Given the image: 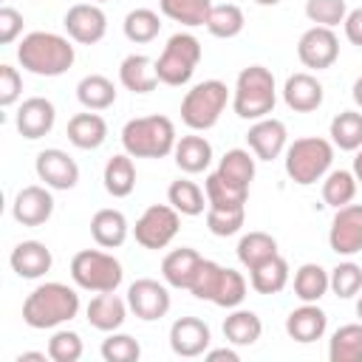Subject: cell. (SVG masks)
<instances>
[{
    "mask_svg": "<svg viewBox=\"0 0 362 362\" xmlns=\"http://www.w3.org/2000/svg\"><path fill=\"white\" fill-rule=\"evenodd\" d=\"M175 141H178L175 124H173V119H167L161 113L130 119L122 127V147L133 158H164V156H173Z\"/></svg>",
    "mask_w": 362,
    "mask_h": 362,
    "instance_id": "obj_3",
    "label": "cell"
},
{
    "mask_svg": "<svg viewBox=\"0 0 362 362\" xmlns=\"http://www.w3.org/2000/svg\"><path fill=\"white\" fill-rule=\"evenodd\" d=\"M178 229H181V212L170 204H153L139 215L133 226V238L141 249L158 252L175 240Z\"/></svg>",
    "mask_w": 362,
    "mask_h": 362,
    "instance_id": "obj_9",
    "label": "cell"
},
{
    "mask_svg": "<svg viewBox=\"0 0 362 362\" xmlns=\"http://www.w3.org/2000/svg\"><path fill=\"white\" fill-rule=\"evenodd\" d=\"M342 28H345V40H348L351 45L362 48V6H359V8H351V11L345 14Z\"/></svg>",
    "mask_w": 362,
    "mask_h": 362,
    "instance_id": "obj_52",
    "label": "cell"
},
{
    "mask_svg": "<svg viewBox=\"0 0 362 362\" xmlns=\"http://www.w3.org/2000/svg\"><path fill=\"white\" fill-rule=\"evenodd\" d=\"M243 223H246V206H235V209L206 206V229L215 238H232L243 229Z\"/></svg>",
    "mask_w": 362,
    "mask_h": 362,
    "instance_id": "obj_45",
    "label": "cell"
},
{
    "mask_svg": "<svg viewBox=\"0 0 362 362\" xmlns=\"http://www.w3.org/2000/svg\"><path fill=\"white\" fill-rule=\"evenodd\" d=\"M277 105V85H274V74L266 65H249L238 74L235 79V90H232V110L246 119V122H257L263 116H269Z\"/></svg>",
    "mask_w": 362,
    "mask_h": 362,
    "instance_id": "obj_4",
    "label": "cell"
},
{
    "mask_svg": "<svg viewBox=\"0 0 362 362\" xmlns=\"http://www.w3.org/2000/svg\"><path fill=\"white\" fill-rule=\"evenodd\" d=\"M11 272L23 280H40L42 274L51 272L54 266V255L42 240H20L11 255H8Z\"/></svg>",
    "mask_w": 362,
    "mask_h": 362,
    "instance_id": "obj_19",
    "label": "cell"
},
{
    "mask_svg": "<svg viewBox=\"0 0 362 362\" xmlns=\"http://www.w3.org/2000/svg\"><path fill=\"white\" fill-rule=\"evenodd\" d=\"M322 96H325L322 82L314 74H308V71L291 74L286 79V85H283V102L294 113H311V110H317L322 105Z\"/></svg>",
    "mask_w": 362,
    "mask_h": 362,
    "instance_id": "obj_20",
    "label": "cell"
},
{
    "mask_svg": "<svg viewBox=\"0 0 362 362\" xmlns=\"http://www.w3.org/2000/svg\"><path fill=\"white\" fill-rule=\"evenodd\" d=\"M328 280H331L334 297L351 300V297H356L362 291V266L354 263V260H342L328 272Z\"/></svg>",
    "mask_w": 362,
    "mask_h": 362,
    "instance_id": "obj_44",
    "label": "cell"
},
{
    "mask_svg": "<svg viewBox=\"0 0 362 362\" xmlns=\"http://www.w3.org/2000/svg\"><path fill=\"white\" fill-rule=\"evenodd\" d=\"M127 311H130L127 300H122L116 291H102V294H96V297L88 303L85 317H88L90 328L110 334V331H119V328L124 325Z\"/></svg>",
    "mask_w": 362,
    "mask_h": 362,
    "instance_id": "obj_22",
    "label": "cell"
},
{
    "mask_svg": "<svg viewBox=\"0 0 362 362\" xmlns=\"http://www.w3.org/2000/svg\"><path fill=\"white\" fill-rule=\"evenodd\" d=\"M54 122H57V107L45 96H28V99H23V105L17 107V116H14L17 133L23 139H28V141H37V139L48 136L54 130Z\"/></svg>",
    "mask_w": 362,
    "mask_h": 362,
    "instance_id": "obj_18",
    "label": "cell"
},
{
    "mask_svg": "<svg viewBox=\"0 0 362 362\" xmlns=\"http://www.w3.org/2000/svg\"><path fill=\"white\" fill-rule=\"evenodd\" d=\"M85 354V345H82V337L76 331H68V328H57L48 339V356L54 362H79Z\"/></svg>",
    "mask_w": 362,
    "mask_h": 362,
    "instance_id": "obj_46",
    "label": "cell"
},
{
    "mask_svg": "<svg viewBox=\"0 0 362 362\" xmlns=\"http://www.w3.org/2000/svg\"><path fill=\"white\" fill-rule=\"evenodd\" d=\"M221 263H215V260H206L204 257V263H201V269H198V274H195V280H192V286H189V294L195 297V300H212V291H215V283H218V274H221Z\"/></svg>",
    "mask_w": 362,
    "mask_h": 362,
    "instance_id": "obj_49",
    "label": "cell"
},
{
    "mask_svg": "<svg viewBox=\"0 0 362 362\" xmlns=\"http://www.w3.org/2000/svg\"><path fill=\"white\" fill-rule=\"evenodd\" d=\"M351 170H354V175H356V181L362 184V147L356 150V156H354V167H351Z\"/></svg>",
    "mask_w": 362,
    "mask_h": 362,
    "instance_id": "obj_56",
    "label": "cell"
},
{
    "mask_svg": "<svg viewBox=\"0 0 362 362\" xmlns=\"http://www.w3.org/2000/svg\"><path fill=\"white\" fill-rule=\"evenodd\" d=\"M331 291L328 272L320 263H303L294 272V297L303 303H320Z\"/></svg>",
    "mask_w": 362,
    "mask_h": 362,
    "instance_id": "obj_33",
    "label": "cell"
},
{
    "mask_svg": "<svg viewBox=\"0 0 362 362\" xmlns=\"http://www.w3.org/2000/svg\"><path fill=\"white\" fill-rule=\"evenodd\" d=\"M229 105V88L226 82L221 79H204L198 85H192L184 99H181V122L201 133V130H209L218 124L221 113L226 110Z\"/></svg>",
    "mask_w": 362,
    "mask_h": 362,
    "instance_id": "obj_6",
    "label": "cell"
},
{
    "mask_svg": "<svg viewBox=\"0 0 362 362\" xmlns=\"http://www.w3.org/2000/svg\"><path fill=\"white\" fill-rule=\"evenodd\" d=\"M328 246L339 257L362 252V204H345L334 212L328 226Z\"/></svg>",
    "mask_w": 362,
    "mask_h": 362,
    "instance_id": "obj_11",
    "label": "cell"
},
{
    "mask_svg": "<svg viewBox=\"0 0 362 362\" xmlns=\"http://www.w3.org/2000/svg\"><path fill=\"white\" fill-rule=\"evenodd\" d=\"M76 99L85 110H107L116 102V85L105 74H88L76 85Z\"/></svg>",
    "mask_w": 362,
    "mask_h": 362,
    "instance_id": "obj_31",
    "label": "cell"
},
{
    "mask_svg": "<svg viewBox=\"0 0 362 362\" xmlns=\"http://www.w3.org/2000/svg\"><path fill=\"white\" fill-rule=\"evenodd\" d=\"M246 277L238 272V269H229L223 266L221 274H218V283H215V291H212V305L218 308H238L243 300H246Z\"/></svg>",
    "mask_w": 362,
    "mask_h": 362,
    "instance_id": "obj_42",
    "label": "cell"
},
{
    "mask_svg": "<svg viewBox=\"0 0 362 362\" xmlns=\"http://www.w3.org/2000/svg\"><path fill=\"white\" fill-rule=\"evenodd\" d=\"M71 280L82 291H116L124 280L122 263L102 249H82L71 257Z\"/></svg>",
    "mask_w": 362,
    "mask_h": 362,
    "instance_id": "obj_8",
    "label": "cell"
},
{
    "mask_svg": "<svg viewBox=\"0 0 362 362\" xmlns=\"http://www.w3.org/2000/svg\"><path fill=\"white\" fill-rule=\"evenodd\" d=\"M76 59L71 37L54 31H31L17 45V62L34 76H62Z\"/></svg>",
    "mask_w": 362,
    "mask_h": 362,
    "instance_id": "obj_2",
    "label": "cell"
},
{
    "mask_svg": "<svg viewBox=\"0 0 362 362\" xmlns=\"http://www.w3.org/2000/svg\"><path fill=\"white\" fill-rule=\"evenodd\" d=\"M167 204L175 206L181 215H189V218L201 215L204 206H209L206 192H204L195 181H189V178H175V181L167 187Z\"/></svg>",
    "mask_w": 362,
    "mask_h": 362,
    "instance_id": "obj_36",
    "label": "cell"
},
{
    "mask_svg": "<svg viewBox=\"0 0 362 362\" xmlns=\"http://www.w3.org/2000/svg\"><path fill=\"white\" fill-rule=\"evenodd\" d=\"M173 158H175V167L187 175H198L204 173L209 164H212V144L206 141V136H198L195 130L189 136H181L175 141V150H173Z\"/></svg>",
    "mask_w": 362,
    "mask_h": 362,
    "instance_id": "obj_25",
    "label": "cell"
},
{
    "mask_svg": "<svg viewBox=\"0 0 362 362\" xmlns=\"http://www.w3.org/2000/svg\"><path fill=\"white\" fill-rule=\"evenodd\" d=\"M246 144H249V150L255 153L257 161H274V158H280V156L286 153V147H288V130H286V124H283L280 119L263 116V119H257V122L249 127Z\"/></svg>",
    "mask_w": 362,
    "mask_h": 362,
    "instance_id": "obj_15",
    "label": "cell"
},
{
    "mask_svg": "<svg viewBox=\"0 0 362 362\" xmlns=\"http://www.w3.org/2000/svg\"><path fill=\"white\" fill-rule=\"evenodd\" d=\"M68 141L79 150H96L107 139V122L96 110H85L68 119Z\"/></svg>",
    "mask_w": 362,
    "mask_h": 362,
    "instance_id": "obj_27",
    "label": "cell"
},
{
    "mask_svg": "<svg viewBox=\"0 0 362 362\" xmlns=\"http://www.w3.org/2000/svg\"><path fill=\"white\" fill-rule=\"evenodd\" d=\"M79 314V294L65 283H40L23 300V322L34 331H51Z\"/></svg>",
    "mask_w": 362,
    "mask_h": 362,
    "instance_id": "obj_1",
    "label": "cell"
},
{
    "mask_svg": "<svg viewBox=\"0 0 362 362\" xmlns=\"http://www.w3.org/2000/svg\"><path fill=\"white\" fill-rule=\"evenodd\" d=\"M246 25V17H243V8L235 6V3H221V6H212L209 17H206V31L218 40H232L243 31Z\"/></svg>",
    "mask_w": 362,
    "mask_h": 362,
    "instance_id": "obj_39",
    "label": "cell"
},
{
    "mask_svg": "<svg viewBox=\"0 0 362 362\" xmlns=\"http://www.w3.org/2000/svg\"><path fill=\"white\" fill-rule=\"evenodd\" d=\"M328 136H331V144L334 147L348 150V153H356L362 147V113L359 110H342V113H337L331 119Z\"/></svg>",
    "mask_w": 362,
    "mask_h": 362,
    "instance_id": "obj_37",
    "label": "cell"
},
{
    "mask_svg": "<svg viewBox=\"0 0 362 362\" xmlns=\"http://www.w3.org/2000/svg\"><path fill=\"white\" fill-rule=\"evenodd\" d=\"M130 235V223L124 218L122 209L105 206L99 212H93L90 218V238L102 246V249H119Z\"/></svg>",
    "mask_w": 362,
    "mask_h": 362,
    "instance_id": "obj_24",
    "label": "cell"
},
{
    "mask_svg": "<svg viewBox=\"0 0 362 362\" xmlns=\"http://www.w3.org/2000/svg\"><path fill=\"white\" fill-rule=\"evenodd\" d=\"M356 189H359V181H356L354 170H328V175L322 181V201L328 206L339 209L356 198Z\"/></svg>",
    "mask_w": 362,
    "mask_h": 362,
    "instance_id": "obj_41",
    "label": "cell"
},
{
    "mask_svg": "<svg viewBox=\"0 0 362 362\" xmlns=\"http://www.w3.org/2000/svg\"><path fill=\"white\" fill-rule=\"evenodd\" d=\"M158 8L173 23L195 28V25H206V17L212 11V0H158Z\"/></svg>",
    "mask_w": 362,
    "mask_h": 362,
    "instance_id": "obj_38",
    "label": "cell"
},
{
    "mask_svg": "<svg viewBox=\"0 0 362 362\" xmlns=\"http://www.w3.org/2000/svg\"><path fill=\"white\" fill-rule=\"evenodd\" d=\"M238 260H240V266L243 269H257L260 263H266L269 257H274V255H280L277 252V240L269 235V232H260V229H255V232H246L240 240H238Z\"/></svg>",
    "mask_w": 362,
    "mask_h": 362,
    "instance_id": "obj_32",
    "label": "cell"
},
{
    "mask_svg": "<svg viewBox=\"0 0 362 362\" xmlns=\"http://www.w3.org/2000/svg\"><path fill=\"white\" fill-rule=\"evenodd\" d=\"M255 3H257V6H277L280 0H255Z\"/></svg>",
    "mask_w": 362,
    "mask_h": 362,
    "instance_id": "obj_57",
    "label": "cell"
},
{
    "mask_svg": "<svg viewBox=\"0 0 362 362\" xmlns=\"http://www.w3.org/2000/svg\"><path fill=\"white\" fill-rule=\"evenodd\" d=\"M45 359H51L48 351H45V354H42V351H23V354L17 356V362H45Z\"/></svg>",
    "mask_w": 362,
    "mask_h": 362,
    "instance_id": "obj_54",
    "label": "cell"
},
{
    "mask_svg": "<svg viewBox=\"0 0 362 362\" xmlns=\"http://www.w3.org/2000/svg\"><path fill=\"white\" fill-rule=\"evenodd\" d=\"M102 359L105 362H136L141 356V345L139 339H133L130 334H119V331H110L105 339H102Z\"/></svg>",
    "mask_w": 362,
    "mask_h": 362,
    "instance_id": "obj_47",
    "label": "cell"
},
{
    "mask_svg": "<svg viewBox=\"0 0 362 362\" xmlns=\"http://www.w3.org/2000/svg\"><path fill=\"white\" fill-rule=\"evenodd\" d=\"M331 362H362V320L339 325L328 339Z\"/></svg>",
    "mask_w": 362,
    "mask_h": 362,
    "instance_id": "obj_34",
    "label": "cell"
},
{
    "mask_svg": "<svg viewBox=\"0 0 362 362\" xmlns=\"http://www.w3.org/2000/svg\"><path fill=\"white\" fill-rule=\"evenodd\" d=\"M23 14L11 6H3L0 8V45H11L20 34H23Z\"/></svg>",
    "mask_w": 362,
    "mask_h": 362,
    "instance_id": "obj_51",
    "label": "cell"
},
{
    "mask_svg": "<svg viewBox=\"0 0 362 362\" xmlns=\"http://www.w3.org/2000/svg\"><path fill=\"white\" fill-rule=\"evenodd\" d=\"M356 317L362 320V294H359V300H356Z\"/></svg>",
    "mask_w": 362,
    "mask_h": 362,
    "instance_id": "obj_58",
    "label": "cell"
},
{
    "mask_svg": "<svg viewBox=\"0 0 362 362\" xmlns=\"http://www.w3.org/2000/svg\"><path fill=\"white\" fill-rule=\"evenodd\" d=\"M102 184H105L107 195H113V198H127V195L136 189L133 156H130V153H119V156L107 158L105 173H102Z\"/></svg>",
    "mask_w": 362,
    "mask_h": 362,
    "instance_id": "obj_30",
    "label": "cell"
},
{
    "mask_svg": "<svg viewBox=\"0 0 362 362\" xmlns=\"http://www.w3.org/2000/svg\"><path fill=\"white\" fill-rule=\"evenodd\" d=\"M351 96H354V102H356V107L362 110V76H356V79H354V88H351Z\"/></svg>",
    "mask_w": 362,
    "mask_h": 362,
    "instance_id": "obj_55",
    "label": "cell"
},
{
    "mask_svg": "<svg viewBox=\"0 0 362 362\" xmlns=\"http://www.w3.org/2000/svg\"><path fill=\"white\" fill-rule=\"evenodd\" d=\"M288 277H291L288 260L283 255H274V257H269L266 263H260L257 269L249 272V286L257 294H280L288 286Z\"/></svg>",
    "mask_w": 362,
    "mask_h": 362,
    "instance_id": "obj_29",
    "label": "cell"
},
{
    "mask_svg": "<svg viewBox=\"0 0 362 362\" xmlns=\"http://www.w3.org/2000/svg\"><path fill=\"white\" fill-rule=\"evenodd\" d=\"M34 170H37V178L51 189H74L79 184V164L59 147L40 150Z\"/></svg>",
    "mask_w": 362,
    "mask_h": 362,
    "instance_id": "obj_14",
    "label": "cell"
},
{
    "mask_svg": "<svg viewBox=\"0 0 362 362\" xmlns=\"http://www.w3.org/2000/svg\"><path fill=\"white\" fill-rule=\"evenodd\" d=\"M204 356H206L209 362H221V359H226V362H238V359H240L238 351H232V348H209Z\"/></svg>",
    "mask_w": 362,
    "mask_h": 362,
    "instance_id": "obj_53",
    "label": "cell"
},
{
    "mask_svg": "<svg viewBox=\"0 0 362 362\" xmlns=\"http://www.w3.org/2000/svg\"><path fill=\"white\" fill-rule=\"evenodd\" d=\"M88 3H96V6H102V3H107V0H88Z\"/></svg>",
    "mask_w": 362,
    "mask_h": 362,
    "instance_id": "obj_59",
    "label": "cell"
},
{
    "mask_svg": "<svg viewBox=\"0 0 362 362\" xmlns=\"http://www.w3.org/2000/svg\"><path fill=\"white\" fill-rule=\"evenodd\" d=\"M127 305L141 322H156V320L167 317V311L173 305L170 288L153 277H139L127 286Z\"/></svg>",
    "mask_w": 362,
    "mask_h": 362,
    "instance_id": "obj_10",
    "label": "cell"
},
{
    "mask_svg": "<svg viewBox=\"0 0 362 362\" xmlns=\"http://www.w3.org/2000/svg\"><path fill=\"white\" fill-rule=\"evenodd\" d=\"M255 153L252 150H243V147H232L221 156L218 161V173L232 181V184H240V187H249L252 178H255Z\"/></svg>",
    "mask_w": 362,
    "mask_h": 362,
    "instance_id": "obj_40",
    "label": "cell"
},
{
    "mask_svg": "<svg viewBox=\"0 0 362 362\" xmlns=\"http://www.w3.org/2000/svg\"><path fill=\"white\" fill-rule=\"evenodd\" d=\"M201 263H204V257H201L195 249H189V246L173 249V252L161 260V277H164V283H167L170 288H187V291H189V286H192V280H195Z\"/></svg>",
    "mask_w": 362,
    "mask_h": 362,
    "instance_id": "obj_23",
    "label": "cell"
},
{
    "mask_svg": "<svg viewBox=\"0 0 362 362\" xmlns=\"http://www.w3.org/2000/svg\"><path fill=\"white\" fill-rule=\"evenodd\" d=\"M260 334H263V322H260V317L255 314V311H249V308H232L229 314H226V320H223V337H226V342L229 345H235V348H249V345H255L257 339H260Z\"/></svg>",
    "mask_w": 362,
    "mask_h": 362,
    "instance_id": "obj_28",
    "label": "cell"
},
{
    "mask_svg": "<svg viewBox=\"0 0 362 362\" xmlns=\"http://www.w3.org/2000/svg\"><path fill=\"white\" fill-rule=\"evenodd\" d=\"M209 342H212V331L198 317H178L170 325V348L181 359L204 356L209 351Z\"/></svg>",
    "mask_w": 362,
    "mask_h": 362,
    "instance_id": "obj_17",
    "label": "cell"
},
{
    "mask_svg": "<svg viewBox=\"0 0 362 362\" xmlns=\"http://www.w3.org/2000/svg\"><path fill=\"white\" fill-rule=\"evenodd\" d=\"M204 192H206L209 206H221V209L246 206V198H249V187H240V184L226 181L218 170L206 175V181H204Z\"/></svg>",
    "mask_w": 362,
    "mask_h": 362,
    "instance_id": "obj_35",
    "label": "cell"
},
{
    "mask_svg": "<svg viewBox=\"0 0 362 362\" xmlns=\"http://www.w3.org/2000/svg\"><path fill=\"white\" fill-rule=\"evenodd\" d=\"M283 164H286V175L294 184L311 187L328 175V170L334 164V144H331V139H322V136L294 139L283 153Z\"/></svg>",
    "mask_w": 362,
    "mask_h": 362,
    "instance_id": "obj_5",
    "label": "cell"
},
{
    "mask_svg": "<svg viewBox=\"0 0 362 362\" xmlns=\"http://www.w3.org/2000/svg\"><path fill=\"white\" fill-rule=\"evenodd\" d=\"M122 31H124V37L130 42L144 45V42H153L158 37L161 20H158V14L153 8H133V11H127V17L122 23Z\"/></svg>",
    "mask_w": 362,
    "mask_h": 362,
    "instance_id": "obj_43",
    "label": "cell"
},
{
    "mask_svg": "<svg viewBox=\"0 0 362 362\" xmlns=\"http://www.w3.org/2000/svg\"><path fill=\"white\" fill-rule=\"evenodd\" d=\"M297 57L305 68L311 71H325L337 62L339 57V37L334 34V28L325 25H311L308 31H303L300 42H297Z\"/></svg>",
    "mask_w": 362,
    "mask_h": 362,
    "instance_id": "obj_13",
    "label": "cell"
},
{
    "mask_svg": "<svg viewBox=\"0 0 362 362\" xmlns=\"http://www.w3.org/2000/svg\"><path fill=\"white\" fill-rule=\"evenodd\" d=\"M119 82L130 90V93H150L158 85V74H156V59H150L147 54H127L119 65Z\"/></svg>",
    "mask_w": 362,
    "mask_h": 362,
    "instance_id": "obj_26",
    "label": "cell"
},
{
    "mask_svg": "<svg viewBox=\"0 0 362 362\" xmlns=\"http://www.w3.org/2000/svg\"><path fill=\"white\" fill-rule=\"evenodd\" d=\"M23 96V76L14 65H0V107H11Z\"/></svg>",
    "mask_w": 362,
    "mask_h": 362,
    "instance_id": "obj_50",
    "label": "cell"
},
{
    "mask_svg": "<svg viewBox=\"0 0 362 362\" xmlns=\"http://www.w3.org/2000/svg\"><path fill=\"white\" fill-rule=\"evenodd\" d=\"M11 215L23 226H42L54 215V195L45 184H28L14 195Z\"/></svg>",
    "mask_w": 362,
    "mask_h": 362,
    "instance_id": "obj_16",
    "label": "cell"
},
{
    "mask_svg": "<svg viewBox=\"0 0 362 362\" xmlns=\"http://www.w3.org/2000/svg\"><path fill=\"white\" fill-rule=\"evenodd\" d=\"M204 57V48L198 42L195 34L189 31H178L167 40L164 51L158 54L156 59V74H158V82L170 85V88H181L192 79L198 62Z\"/></svg>",
    "mask_w": 362,
    "mask_h": 362,
    "instance_id": "obj_7",
    "label": "cell"
},
{
    "mask_svg": "<svg viewBox=\"0 0 362 362\" xmlns=\"http://www.w3.org/2000/svg\"><path fill=\"white\" fill-rule=\"evenodd\" d=\"M325 328H328V314L317 303H303L300 308H291L286 317V334L303 345L322 339Z\"/></svg>",
    "mask_w": 362,
    "mask_h": 362,
    "instance_id": "obj_21",
    "label": "cell"
},
{
    "mask_svg": "<svg viewBox=\"0 0 362 362\" xmlns=\"http://www.w3.org/2000/svg\"><path fill=\"white\" fill-rule=\"evenodd\" d=\"M345 14H348L345 0H305V17L314 25L334 28V25L345 23Z\"/></svg>",
    "mask_w": 362,
    "mask_h": 362,
    "instance_id": "obj_48",
    "label": "cell"
},
{
    "mask_svg": "<svg viewBox=\"0 0 362 362\" xmlns=\"http://www.w3.org/2000/svg\"><path fill=\"white\" fill-rule=\"evenodd\" d=\"M62 25H65V31H68V37L74 42H79V45H96L107 34V14L96 3H74L65 11Z\"/></svg>",
    "mask_w": 362,
    "mask_h": 362,
    "instance_id": "obj_12",
    "label": "cell"
}]
</instances>
